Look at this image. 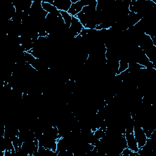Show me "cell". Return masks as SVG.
<instances>
[{"label": "cell", "mask_w": 156, "mask_h": 156, "mask_svg": "<svg viewBox=\"0 0 156 156\" xmlns=\"http://www.w3.org/2000/svg\"><path fill=\"white\" fill-rule=\"evenodd\" d=\"M133 134L137 142L139 149L143 147L145 145L147 138L146 137V135L141 126L135 122H134V129Z\"/></svg>", "instance_id": "obj_1"}, {"label": "cell", "mask_w": 156, "mask_h": 156, "mask_svg": "<svg viewBox=\"0 0 156 156\" xmlns=\"http://www.w3.org/2000/svg\"><path fill=\"white\" fill-rule=\"evenodd\" d=\"M52 4L59 11L68 12L69 9L72 2L71 0H45Z\"/></svg>", "instance_id": "obj_2"}, {"label": "cell", "mask_w": 156, "mask_h": 156, "mask_svg": "<svg viewBox=\"0 0 156 156\" xmlns=\"http://www.w3.org/2000/svg\"><path fill=\"white\" fill-rule=\"evenodd\" d=\"M124 136L127 142V147L134 152H137L139 150L137 142L134 137L133 133H124Z\"/></svg>", "instance_id": "obj_3"}, {"label": "cell", "mask_w": 156, "mask_h": 156, "mask_svg": "<svg viewBox=\"0 0 156 156\" xmlns=\"http://www.w3.org/2000/svg\"><path fill=\"white\" fill-rule=\"evenodd\" d=\"M41 7L43 9L48 13L53 14L57 16L60 15V11L57 10L52 4L45 0L41 1Z\"/></svg>", "instance_id": "obj_4"}, {"label": "cell", "mask_w": 156, "mask_h": 156, "mask_svg": "<svg viewBox=\"0 0 156 156\" xmlns=\"http://www.w3.org/2000/svg\"><path fill=\"white\" fill-rule=\"evenodd\" d=\"M83 7H84V5H83L82 1L79 0L76 2L72 3L68 12L72 16H76V15L82 11Z\"/></svg>", "instance_id": "obj_5"}, {"label": "cell", "mask_w": 156, "mask_h": 156, "mask_svg": "<svg viewBox=\"0 0 156 156\" xmlns=\"http://www.w3.org/2000/svg\"><path fill=\"white\" fill-rule=\"evenodd\" d=\"M129 68V60L126 58H121L119 60L118 69L116 75H118L125 71H126Z\"/></svg>", "instance_id": "obj_6"}, {"label": "cell", "mask_w": 156, "mask_h": 156, "mask_svg": "<svg viewBox=\"0 0 156 156\" xmlns=\"http://www.w3.org/2000/svg\"><path fill=\"white\" fill-rule=\"evenodd\" d=\"M60 15L63 20V22L66 27L69 28L73 16L68 12H66V11H61Z\"/></svg>", "instance_id": "obj_7"}]
</instances>
